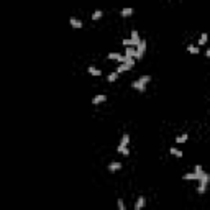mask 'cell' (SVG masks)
<instances>
[{
    "label": "cell",
    "mask_w": 210,
    "mask_h": 210,
    "mask_svg": "<svg viewBox=\"0 0 210 210\" xmlns=\"http://www.w3.org/2000/svg\"><path fill=\"white\" fill-rule=\"evenodd\" d=\"M117 207H118V210H125V202L122 200V199H118V202H117Z\"/></svg>",
    "instance_id": "24"
},
{
    "label": "cell",
    "mask_w": 210,
    "mask_h": 210,
    "mask_svg": "<svg viewBox=\"0 0 210 210\" xmlns=\"http://www.w3.org/2000/svg\"><path fill=\"white\" fill-rule=\"evenodd\" d=\"M125 56H127V58H136V48L135 46H127Z\"/></svg>",
    "instance_id": "5"
},
{
    "label": "cell",
    "mask_w": 210,
    "mask_h": 210,
    "mask_svg": "<svg viewBox=\"0 0 210 210\" xmlns=\"http://www.w3.org/2000/svg\"><path fill=\"white\" fill-rule=\"evenodd\" d=\"M187 140H189V135H187V133H184V135H181V136H177V138H176V143L181 144V143H185Z\"/></svg>",
    "instance_id": "17"
},
{
    "label": "cell",
    "mask_w": 210,
    "mask_h": 210,
    "mask_svg": "<svg viewBox=\"0 0 210 210\" xmlns=\"http://www.w3.org/2000/svg\"><path fill=\"white\" fill-rule=\"evenodd\" d=\"M128 143H130V135H123V136H122V141H120V144H125V146H128Z\"/></svg>",
    "instance_id": "23"
},
{
    "label": "cell",
    "mask_w": 210,
    "mask_h": 210,
    "mask_svg": "<svg viewBox=\"0 0 210 210\" xmlns=\"http://www.w3.org/2000/svg\"><path fill=\"white\" fill-rule=\"evenodd\" d=\"M205 56H207V58H210V48H209V49H207V53H205Z\"/></svg>",
    "instance_id": "25"
},
{
    "label": "cell",
    "mask_w": 210,
    "mask_h": 210,
    "mask_svg": "<svg viewBox=\"0 0 210 210\" xmlns=\"http://www.w3.org/2000/svg\"><path fill=\"white\" fill-rule=\"evenodd\" d=\"M69 23H71V26H72V28H76V30L82 28V21L79 20V18H76V17H71Z\"/></svg>",
    "instance_id": "7"
},
{
    "label": "cell",
    "mask_w": 210,
    "mask_h": 210,
    "mask_svg": "<svg viewBox=\"0 0 210 210\" xmlns=\"http://www.w3.org/2000/svg\"><path fill=\"white\" fill-rule=\"evenodd\" d=\"M144 51H146V41H144V40H141L140 45L136 46V59H143Z\"/></svg>",
    "instance_id": "3"
},
{
    "label": "cell",
    "mask_w": 210,
    "mask_h": 210,
    "mask_svg": "<svg viewBox=\"0 0 210 210\" xmlns=\"http://www.w3.org/2000/svg\"><path fill=\"white\" fill-rule=\"evenodd\" d=\"M108 59H113V61H118V62H125L127 61V56L120 53H108Z\"/></svg>",
    "instance_id": "4"
},
{
    "label": "cell",
    "mask_w": 210,
    "mask_h": 210,
    "mask_svg": "<svg viewBox=\"0 0 210 210\" xmlns=\"http://www.w3.org/2000/svg\"><path fill=\"white\" fill-rule=\"evenodd\" d=\"M184 181H199V176L195 173H189L184 174Z\"/></svg>",
    "instance_id": "15"
},
{
    "label": "cell",
    "mask_w": 210,
    "mask_h": 210,
    "mask_svg": "<svg viewBox=\"0 0 210 210\" xmlns=\"http://www.w3.org/2000/svg\"><path fill=\"white\" fill-rule=\"evenodd\" d=\"M133 13H135V10L133 8H123L122 12H120V15H122L123 18H128V17H132Z\"/></svg>",
    "instance_id": "14"
},
{
    "label": "cell",
    "mask_w": 210,
    "mask_h": 210,
    "mask_svg": "<svg viewBox=\"0 0 210 210\" xmlns=\"http://www.w3.org/2000/svg\"><path fill=\"white\" fill-rule=\"evenodd\" d=\"M207 40H209V36H207V33H202L200 38H199V45H205Z\"/></svg>",
    "instance_id": "21"
},
{
    "label": "cell",
    "mask_w": 210,
    "mask_h": 210,
    "mask_svg": "<svg viewBox=\"0 0 210 210\" xmlns=\"http://www.w3.org/2000/svg\"><path fill=\"white\" fill-rule=\"evenodd\" d=\"M140 41H141V40H140V35H138V31H136V30H135V31H132V43H133V46L136 48V46L140 45Z\"/></svg>",
    "instance_id": "10"
},
{
    "label": "cell",
    "mask_w": 210,
    "mask_h": 210,
    "mask_svg": "<svg viewBox=\"0 0 210 210\" xmlns=\"http://www.w3.org/2000/svg\"><path fill=\"white\" fill-rule=\"evenodd\" d=\"M133 66H135V59H133V58H127V61L122 62V64L117 67V72H118V74H120V72H127V71H130Z\"/></svg>",
    "instance_id": "2"
},
{
    "label": "cell",
    "mask_w": 210,
    "mask_h": 210,
    "mask_svg": "<svg viewBox=\"0 0 210 210\" xmlns=\"http://www.w3.org/2000/svg\"><path fill=\"white\" fill-rule=\"evenodd\" d=\"M120 169H122V163H118V161H113V163L108 164V171H110V173H117Z\"/></svg>",
    "instance_id": "6"
},
{
    "label": "cell",
    "mask_w": 210,
    "mask_h": 210,
    "mask_svg": "<svg viewBox=\"0 0 210 210\" xmlns=\"http://www.w3.org/2000/svg\"><path fill=\"white\" fill-rule=\"evenodd\" d=\"M117 151L122 153V154H125V156L130 154V149H128V146H125V144H118V146H117Z\"/></svg>",
    "instance_id": "11"
},
{
    "label": "cell",
    "mask_w": 210,
    "mask_h": 210,
    "mask_svg": "<svg viewBox=\"0 0 210 210\" xmlns=\"http://www.w3.org/2000/svg\"><path fill=\"white\" fill-rule=\"evenodd\" d=\"M117 79H118V72H117V71H115V72H112V74H108V76H107V81H108V82H115Z\"/></svg>",
    "instance_id": "19"
},
{
    "label": "cell",
    "mask_w": 210,
    "mask_h": 210,
    "mask_svg": "<svg viewBox=\"0 0 210 210\" xmlns=\"http://www.w3.org/2000/svg\"><path fill=\"white\" fill-rule=\"evenodd\" d=\"M105 100H107V95L100 94V95H95L94 99H92V103H94V105H100V103H103Z\"/></svg>",
    "instance_id": "8"
},
{
    "label": "cell",
    "mask_w": 210,
    "mask_h": 210,
    "mask_svg": "<svg viewBox=\"0 0 210 210\" xmlns=\"http://www.w3.org/2000/svg\"><path fill=\"white\" fill-rule=\"evenodd\" d=\"M187 51H189L190 54H199V46L189 45V46H187Z\"/></svg>",
    "instance_id": "20"
},
{
    "label": "cell",
    "mask_w": 210,
    "mask_h": 210,
    "mask_svg": "<svg viewBox=\"0 0 210 210\" xmlns=\"http://www.w3.org/2000/svg\"><path fill=\"white\" fill-rule=\"evenodd\" d=\"M89 74H92V76H102V71L100 69H97L95 66H89Z\"/></svg>",
    "instance_id": "16"
},
{
    "label": "cell",
    "mask_w": 210,
    "mask_h": 210,
    "mask_svg": "<svg viewBox=\"0 0 210 210\" xmlns=\"http://www.w3.org/2000/svg\"><path fill=\"white\" fill-rule=\"evenodd\" d=\"M102 15H103V12L102 10H95L94 13H92V20H100V18H102Z\"/></svg>",
    "instance_id": "18"
},
{
    "label": "cell",
    "mask_w": 210,
    "mask_h": 210,
    "mask_svg": "<svg viewBox=\"0 0 210 210\" xmlns=\"http://www.w3.org/2000/svg\"><path fill=\"white\" fill-rule=\"evenodd\" d=\"M144 205H146V199H144L143 195H140L138 200H136V204H135V210H141Z\"/></svg>",
    "instance_id": "9"
},
{
    "label": "cell",
    "mask_w": 210,
    "mask_h": 210,
    "mask_svg": "<svg viewBox=\"0 0 210 210\" xmlns=\"http://www.w3.org/2000/svg\"><path fill=\"white\" fill-rule=\"evenodd\" d=\"M132 86H133V89H136L138 92H144V89H146V86H143V84H141L140 81H135V82H133Z\"/></svg>",
    "instance_id": "13"
},
{
    "label": "cell",
    "mask_w": 210,
    "mask_h": 210,
    "mask_svg": "<svg viewBox=\"0 0 210 210\" xmlns=\"http://www.w3.org/2000/svg\"><path fill=\"white\" fill-rule=\"evenodd\" d=\"M194 173H195V174H197L199 177H200L202 174H204V169H202V166H200V164H197V166H195V168H194Z\"/></svg>",
    "instance_id": "22"
},
{
    "label": "cell",
    "mask_w": 210,
    "mask_h": 210,
    "mask_svg": "<svg viewBox=\"0 0 210 210\" xmlns=\"http://www.w3.org/2000/svg\"><path fill=\"white\" fill-rule=\"evenodd\" d=\"M210 182V174L204 173L200 177H199V187H197V192L199 194H204L207 189V184Z\"/></svg>",
    "instance_id": "1"
},
{
    "label": "cell",
    "mask_w": 210,
    "mask_h": 210,
    "mask_svg": "<svg viewBox=\"0 0 210 210\" xmlns=\"http://www.w3.org/2000/svg\"><path fill=\"white\" fill-rule=\"evenodd\" d=\"M169 153H171L173 156H176V158H182V156H184V153H182L181 149L174 148V146H171V149H169Z\"/></svg>",
    "instance_id": "12"
}]
</instances>
